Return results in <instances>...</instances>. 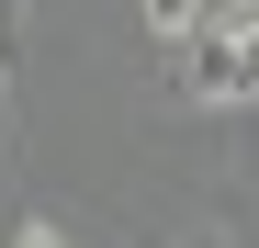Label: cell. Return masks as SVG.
<instances>
[{
  "label": "cell",
  "mask_w": 259,
  "mask_h": 248,
  "mask_svg": "<svg viewBox=\"0 0 259 248\" xmlns=\"http://www.w3.org/2000/svg\"><path fill=\"white\" fill-rule=\"evenodd\" d=\"M214 12H226V0H147V34H181V46H203V34H214Z\"/></svg>",
  "instance_id": "obj_1"
},
{
  "label": "cell",
  "mask_w": 259,
  "mask_h": 248,
  "mask_svg": "<svg viewBox=\"0 0 259 248\" xmlns=\"http://www.w3.org/2000/svg\"><path fill=\"white\" fill-rule=\"evenodd\" d=\"M12 248H68V226H57V215H34V226H23Z\"/></svg>",
  "instance_id": "obj_2"
},
{
  "label": "cell",
  "mask_w": 259,
  "mask_h": 248,
  "mask_svg": "<svg viewBox=\"0 0 259 248\" xmlns=\"http://www.w3.org/2000/svg\"><path fill=\"white\" fill-rule=\"evenodd\" d=\"M0 113H12V0H0Z\"/></svg>",
  "instance_id": "obj_3"
},
{
  "label": "cell",
  "mask_w": 259,
  "mask_h": 248,
  "mask_svg": "<svg viewBox=\"0 0 259 248\" xmlns=\"http://www.w3.org/2000/svg\"><path fill=\"white\" fill-rule=\"evenodd\" d=\"M169 248H237V237L226 226H192V237H169Z\"/></svg>",
  "instance_id": "obj_4"
}]
</instances>
